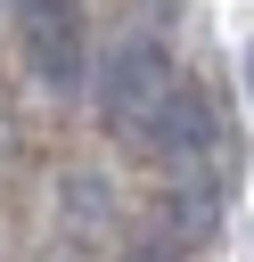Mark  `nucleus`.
Segmentation results:
<instances>
[{
  "label": "nucleus",
  "mask_w": 254,
  "mask_h": 262,
  "mask_svg": "<svg viewBox=\"0 0 254 262\" xmlns=\"http://www.w3.org/2000/svg\"><path fill=\"white\" fill-rule=\"evenodd\" d=\"M172 57H164V41L156 33H123L115 49H107V66H98V115H107V131H123L131 147H147L156 139V115L172 106Z\"/></svg>",
  "instance_id": "f257e3e1"
},
{
  "label": "nucleus",
  "mask_w": 254,
  "mask_h": 262,
  "mask_svg": "<svg viewBox=\"0 0 254 262\" xmlns=\"http://www.w3.org/2000/svg\"><path fill=\"white\" fill-rule=\"evenodd\" d=\"M213 221H221V180H213V172H180V188H172V229H180V237H213Z\"/></svg>",
  "instance_id": "20e7f679"
},
{
  "label": "nucleus",
  "mask_w": 254,
  "mask_h": 262,
  "mask_svg": "<svg viewBox=\"0 0 254 262\" xmlns=\"http://www.w3.org/2000/svg\"><path fill=\"white\" fill-rule=\"evenodd\" d=\"M246 98H254V49H246Z\"/></svg>",
  "instance_id": "423d86ee"
},
{
  "label": "nucleus",
  "mask_w": 254,
  "mask_h": 262,
  "mask_svg": "<svg viewBox=\"0 0 254 262\" xmlns=\"http://www.w3.org/2000/svg\"><path fill=\"white\" fill-rule=\"evenodd\" d=\"M66 205H74V229H82V221H90V213H107L115 196H107V188H98L90 172H74V180H66Z\"/></svg>",
  "instance_id": "39448f33"
},
{
  "label": "nucleus",
  "mask_w": 254,
  "mask_h": 262,
  "mask_svg": "<svg viewBox=\"0 0 254 262\" xmlns=\"http://www.w3.org/2000/svg\"><path fill=\"white\" fill-rule=\"evenodd\" d=\"M213 139H221V123H213V98H197V90H172V106L156 115V156L172 164V172H205L213 164Z\"/></svg>",
  "instance_id": "7ed1b4c3"
},
{
  "label": "nucleus",
  "mask_w": 254,
  "mask_h": 262,
  "mask_svg": "<svg viewBox=\"0 0 254 262\" xmlns=\"http://www.w3.org/2000/svg\"><path fill=\"white\" fill-rule=\"evenodd\" d=\"M16 8H25V57H33L41 90L74 98L82 90V16H74V0H16Z\"/></svg>",
  "instance_id": "f03ea898"
}]
</instances>
